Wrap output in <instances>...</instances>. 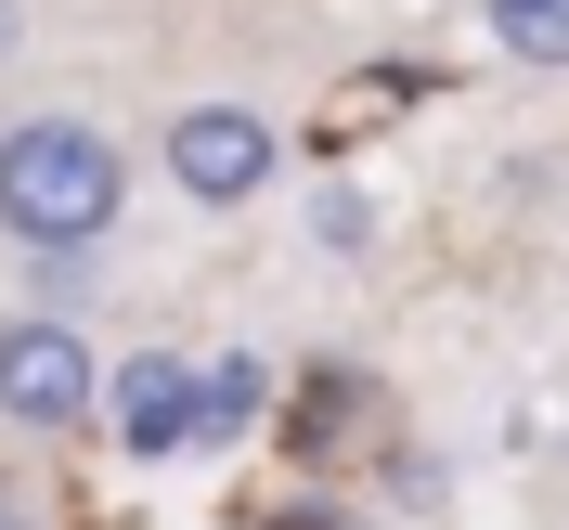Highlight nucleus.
Masks as SVG:
<instances>
[{
  "label": "nucleus",
  "instance_id": "nucleus-1",
  "mask_svg": "<svg viewBox=\"0 0 569 530\" xmlns=\"http://www.w3.org/2000/svg\"><path fill=\"white\" fill-rule=\"evenodd\" d=\"M130 208V169H117L104 130H78V117H27V130H0V233L39 259L66 247H104V220Z\"/></svg>",
  "mask_w": 569,
  "mask_h": 530
},
{
  "label": "nucleus",
  "instance_id": "nucleus-2",
  "mask_svg": "<svg viewBox=\"0 0 569 530\" xmlns=\"http://www.w3.org/2000/svg\"><path fill=\"white\" fill-rule=\"evenodd\" d=\"M91 401H104V376H91V337H78V323H52V311L0 323V414L13 427L52 440V427H78Z\"/></svg>",
  "mask_w": 569,
  "mask_h": 530
},
{
  "label": "nucleus",
  "instance_id": "nucleus-3",
  "mask_svg": "<svg viewBox=\"0 0 569 530\" xmlns=\"http://www.w3.org/2000/svg\"><path fill=\"white\" fill-rule=\"evenodd\" d=\"M169 181L194 194V208H247L259 181H272V130H259L247 104H194V117H169Z\"/></svg>",
  "mask_w": 569,
  "mask_h": 530
},
{
  "label": "nucleus",
  "instance_id": "nucleus-4",
  "mask_svg": "<svg viewBox=\"0 0 569 530\" xmlns=\"http://www.w3.org/2000/svg\"><path fill=\"white\" fill-rule=\"evenodd\" d=\"M104 427L130 453H181V440H194V362L181 350H130L104 376Z\"/></svg>",
  "mask_w": 569,
  "mask_h": 530
},
{
  "label": "nucleus",
  "instance_id": "nucleus-5",
  "mask_svg": "<svg viewBox=\"0 0 569 530\" xmlns=\"http://www.w3.org/2000/svg\"><path fill=\"white\" fill-rule=\"evenodd\" d=\"M259 401H272V376H259V362H208V376H194V440H247Z\"/></svg>",
  "mask_w": 569,
  "mask_h": 530
},
{
  "label": "nucleus",
  "instance_id": "nucleus-6",
  "mask_svg": "<svg viewBox=\"0 0 569 530\" xmlns=\"http://www.w3.org/2000/svg\"><path fill=\"white\" fill-rule=\"evenodd\" d=\"M492 39L518 66H569V0H492Z\"/></svg>",
  "mask_w": 569,
  "mask_h": 530
},
{
  "label": "nucleus",
  "instance_id": "nucleus-7",
  "mask_svg": "<svg viewBox=\"0 0 569 530\" xmlns=\"http://www.w3.org/2000/svg\"><path fill=\"white\" fill-rule=\"evenodd\" d=\"M311 233H323V247H362L376 220H362V194H350V181H337V194H311Z\"/></svg>",
  "mask_w": 569,
  "mask_h": 530
},
{
  "label": "nucleus",
  "instance_id": "nucleus-8",
  "mask_svg": "<svg viewBox=\"0 0 569 530\" xmlns=\"http://www.w3.org/2000/svg\"><path fill=\"white\" fill-rule=\"evenodd\" d=\"M13 39H27V0H0V66H13Z\"/></svg>",
  "mask_w": 569,
  "mask_h": 530
},
{
  "label": "nucleus",
  "instance_id": "nucleus-9",
  "mask_svg": "<svg viewBox=\"0 0 569 530\" xmlns=\"http://www.w3.org/2000/svg\"><path fill=\"white\" fill-rule=\"evenodd\" d=\"M0 530H27V504H13V492H0Z\"/></svg>",
  "mask_w": 569,
  "mask_h": 530
}]
</instances>
